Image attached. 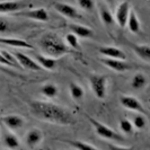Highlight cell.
Masks as SVG:
<instances>
[{
    "label": "cell",
    "mask_w": 150,
    "mask_h": 150,
    "mask_svg": "<svg viewBox=\"0 0 150 150\" xmlns=\"http://www.w3.org/2000/svg\"><path fill=\"white\" fill-rule=\"evenodd\" d=\"M30 113L38 120L58 125L75 124V117L72 116V114L54 103L33 100L30 103Z\"/></svg>",
    "instance_id": "6da1fadb"
},
{
    "label": "cell",
    "mask_w": 150,
    "mask_h": 150,
    "mask_svg": "<svg viewBox=\"0 0 150 150\" xmlns=\"http://www.w3.org/2000/svg\"><path fill=\"white\" fill-rule=\"evenodd\" d=\"M38 44L46 55L52 57L54 59L72 52V49H70L66 42L54 32H46L40 38Z\"/></svg>",
    "instance_id": "7a4b0ae2"
},
{
    "label": "cell",
    "mask_w": 150,
    "mask_h": 150,
    "mask_svg": "<svg viewBox=\"0 0 150 150\" xmlns=\"http://www.w3.org/2000/svg\"><path fill=\"white\" fill-rule=\"evenodd\" d=\"M87 119L89 120L90 124L93 125V128L95 130L96 134L99 135L103 139H107V140H112V141H123L124 138L121 134H119L117 132H115L114 130L111 128H108L107 125L103 124L102 122L93 119L91 116H87Z\"/></svg>",
    "instance_id": "3957f363"
},
{
    "label": "cell",
    "mask_w": 150,
    "mask_h": 150,
    "mask_svg": "<svg viewBox=\"0 0 150 150\" xmlns=\"http://www.w3.org/2000/svg\"><path fill=\"white\" fill-rule=\"evenodd\" d=\"M90 89L98 99H104L107 94V77L104 75L93 74L89 76Z\"/></svg>",
    "instance_id": "277c9868"
},
{
    "label": "cell",
    "mask_w": 150,
    "mask_h": 150,
    "mask_svg": "<svg viewBox=\"0 0 150 150\" xmlns=\"http://www.w3.org/2000/svg\"><path fill=\"white\" fill-rule=\"evenodd\" d=\"M17 16H22L25 18H30L38 22H47L50 19V15L45 8H35V9H28V10H21L18 13H15Z\"/></svg>",
    "instance_id": "5b68a950"
},
{
    "label": "cell",
    "mask_w": 150,
    "mask_h": 150,
    "mask_svg": "<svg viewBox=\"0 0 150 150\" xmlns=\"http://www.w3.org/2000/svg\"><path fill=\"white\" fill-rule=\"evenodd\" d=\"M99 61L108 69H111L113 71H116V72H127V71L131 70L133 68V66L131 63L127 62L125 60H121V59L102 58V59H99Z\"/></svg>",
    "instance_id": "8992f818"
},
{
    "label": "cell",
    "mask_w": 150,
    "mask_h": 150,
    "mask_svg": "<svg viewBox=\"0 0 150 150\" xmlns=\"http://www.w3.org/2000/svg\"><path fill=\"white\" fill-rule=\"evenodd\" d=\"M30 5L28 0H18V1H1L0 2V14H10L18 13L24 10Z\"/></svg>",
    "instance_id": "52a82bcc"
},
{
    "label": "cell",
    "mask_w": 150,
    "mask_h": 150,
    "mask_svg": "<svg viewBox=\"0 0 150 150\" xmlns=\"http://www.w3.org/2000/svg\"><path fill=\"white\" fill-rule=\"evenodd\" d=\"M120 104L124 108L133 111V112L141 113V114H147V110L143 107L142 103L138 99V98L133 97V96H129V95H124L120 97Z\"/></svg>",
    "instance_id": "ba28073f"
},
{
    "label": "cell",
    "mask_w": 150,
    "mask_h": 150,
    "mask_svg": "<svg viewBox=\"0 0 150 150\" xmlns=\"http://www.w3.org/2000/svg\"><path fill=\"white\" fill-rule=\"evenodd\" d=\"M53 7H54L57 13H59L60 15L64 16L69 19H79V18H81V15L79 14L78 9L74 7V6L67 4V2H55L53 5Z\"/></svg>",
    "instance_id": "9c48e42d"
},
{
    "label": "cell",
    "mask_w": 150,
    "mask_h": 150,
    "mask_svg": "<svg viewBox=\"0 0 150 150\" xmlns=\"http://www.w3.org/2000/svg\"><path fill=\"white\" fill-rule=\"evenodd\" d=\"M130 4L128 1H123L117 6L115 10V16H114V21L115 23L120 26L121 28H124L127 26V21H128L129 13H130Z\"/></svg>",
    "instance_id": "30bf717a"
},
{
    "label": "cell",
    "mask_w": 150,
    "mask_h": 150,
    "mask_svg": "<svg viewBox=\"0 0 150 150\" xmlns=\"http://www.w3.org/2000/svg\"><path fill=\"white\" fill-rule=\"evenodd\" d=\"M14 55H15L16 61L18 62L21 68L32 70V71H41V70H43V68L41 67L35 60L30 59L28 55H26V54H24L22 52H15Z\"/></svg>",
    "instance_id": "8fae6325"
},
{
    "label": "cell",
    "mask_w": 150,
    "mask_h": 150,
    "mask_svg": "<svg viewBox=\"0 0 150 150\" xmlns=\"http://www.w3.org/2000/svg\"><path fill=\"white\" fill-rule=\"evenodd\" d=\"M43 141V133L42 131L38 128L30 129V131L26 133L25 137V143L28 148H35L38 147L40 143Z\"/></svg>",
    "instance_id": "7c38bea8"
},
{
    "label": "cell",
    "mask_w": 150,
    "mask_h": 150,
    "mask_svg": "<svg viewBox=\"0 0 150 150\" xmlns=\"http://www.w3.org/2000/svg\"><path fill=\"white\" fill-rule=\"evenodd\" d=\"M98 52L100 53L104 58H111V59H121L125 60L127 54L119 47L115 46H100L98 47Z\"/></svg>",
    "instance_id": "4fadbf2b"
},
{
    "label": "cell",
    "mask_w": 150,
    "mask_h": 150,
    "mask_svg": "<svg viewBox=\"0 0 150 150\" xmlns=\"http://www.w3.org/2000/svg\"><path fill=\"white\" fill-rule=\"evenodd\" d=\"M2 123L10 130H18L24 127L25 124V120L23 119L21 115L17 114H10V115H6L2 119Z\"/></svg>",
    "instance_id": "5bb4252c"
},
{
    "label": "cell",
    "mask_w": 150,
    "mask_h": 150,
    "mask_svg": "<svg viewBox=\"0 0 150 150\" xmlns=\"http://www.w3.org/2000/svg\"><path fill=\"white\" fill-rule=\"evenodd\" d=\"M69 30L71 33H74L76 36L81 38H94V30L79 24H70L69 25Z\"/></svg>",
    "instance_id": "9a60e30c"
},
{
    "label": "cell",
    "mask_w": 150,
    "mask_h": 150,
    "mask_svg": "<svg viewBox=\"0 0 150 150\" xmlns=\"http://www.w3.org/2000/svg\"><path fill=\"white\" fill-rule=\"evenodd\" d=\"M98 14H99V18H100V21L104 24L105 27L114 26V23H115L114 16L112 15L111 10L106 7L105 5H102V4L98 5Z\"/></svg>",
    "instance_id": "2e32d148"
},
{
    "label": "cell",
    "mask_w": 150,
    "mask_h": 150,
    "mask_svg": "<svg viewBox=\"0 0 150 150\" xmlns=\"http://www.w3.org/2000/svg\"><path fill=\"white\" fill-rule=\"evenodd\" d=\"M35 61L44 70H49V71L54 70L57 68V64H58L57 59H54L52 57H49L46 54H36L35 55Z\"/></svg>",
    "instance_id": "e0dca14e"
},
{
    "label": "cell",
    "mask_w": 150,
    "mask_h": 150,
    "mask_svg": "<svg viewBox=\"0 0 150 150\" xmlns=\"http://www.w3.org/2000/svg\"><path fill=\"white\" fill-rule=\"evenodd\" d=\"M0 43L1 44H6L13 47H18V49H24V50H30L33 49V46L26 42L25 40L22 38H0Z\"/></svg>",
    "instance_id": "ac0fdd59"
},
{
    "label": "cell",
    "mask_w": 150,
    "mask_h": 150,
    "mask_svg": "<svg viewBox=\"0 0 150 150\" xmlns=\"http://www.w3.org/2000/svg\"><path fill=\"white\" fill-rule=\"evenodd\" d=\"M129 46L134 51V53L144 62H150V46L148 44H131L128 43Z\"/></svg>",
    "instance_id": "d6986e66"
},
{
    "label": "cell",
    "mask_w": 150,
    "mask_h": 150,
    "mask_svg": "<svg viewBox=\"0 0 150 150\" xmlns=\"http://www.w3.org/2000/svg\"><path fill=\"white\" fill-rule=\"evenodd\" d=\"M127 26H128L129 30L133 34H139L141 32V23L133 9H130L128 21H127Z\"/></svg>",
    "instance_id": "ffe728a7"
},
{
    "label": "cell",
    "mask_w": 150,
    "mask_h": 150,
    "mask_svg": "<svg viewBox=\"0 0 150 150\" xmlns=\"http://www.w3.org/2000/svg\"><path fill=\"white\" fill-rule=\"evenodd\" d=\"M148 85V78L147 76L141 74V72H137L131 80V86L134 89H143L146 86Z\"/></svg>",
    "instance_id": "44dd1931"
},
{
    "label": "cell",
    "mask_w": 150,
    "mask_h": 150,
    "mask_svg": "<svg viewBox=\"0 0 150 150\" xmlns=\"http://www.w3.org/2000/svg\"><path fill=\"white\" fill-rule=\"evenodd\" d=\"M4 144L8 149H18L21 147V142H19V139L17 138V135L10 133V132L4 134Z\"/></svg>",
    "instance_id": "7402d4cb"
},
{
    "label": "cell",
    "mask_w": 150,
    "mask_h": 150,
    "mask_svg": "<svg viewBox=\"0 0 150 150\" xmlns=\"http://www.w3.org/2000/svg\"><path fill=\"white\" fill-rule=\"evenodd\" d=\"M41 93L44 95L45 97L53 98L59 94V88H58V86H57L55 83H45V85L42 86Z\"/></svg>",
    "instance_id": "603a6c76"
},
{
    "label": "cell",
    "mask_w": 150,
    "mask_h": 150,
    "mask_svg": "<svg viewBox=\"0 0 150 150\" xmlns=\"http://www.w3.org/2000/svg\"><path fill=\"white\" fill-rule=\"evenodd\" d=\"M69 90H70L71 97L74 98L75 100H80L83 97V95H85V91H83V87L79 83H74V81H71V83H69Z\"/></svg>",
    "instance_id": "cb8c5ba5"
},
{
    "label": "cell",
    "mask_w": 150,
    "mask_h": 150,
    "mask_svg": "<svg viewBox=\"0 0 150 150\" xmlns=\"http://www.w3.org/2000/svg\"><path fill=\"white\" fill-rule=\"evenodd\" d=\"M67 142L69 143L72 148L78 149V150H88V149L95 150V149H97V148H96V146L85 142V141H81V140H68Z\"/></svg>",
    "instance_id": "d4e9b609"
},
{
    "label": "cell",
    "mask_w": 150,
    "mask_h": 150,
    "mask_svg": "<svg viewBox=\"0 0 150 150\" xmlns=\"http://www.w3.org/2000/svg\"><path fill=\"white\" fill-rule=\"evenodd\" d=\"M132 124L135 129L138 130H143V129L147 127V119H146V115L144 114H137L133 116V120H132Z\"/></svg>",
    "instance_id": "484cf974"
},
{
    "label": "cell",
    "mask_w": 150,
    "mask_h": 150,
    "mask_svg": "<svg viewBox=\"0 0 150 150\" xmlns=\"http://www.w3.org/2000/svg\"><path fill=\"white\" fill-rule=\"evenodd\" d=\"M66 44L72 50H80V44H79L78 36H76L74 33H69L66 35Z\"/></svg>",
    "instance_id": "4316f807"
},
{
    "label": "cell",
    "mask_w": 150,
    "mask_h": 150,
    "mask_svg": "<svg viewBox=\"0 0 150 150\" xmlns=\"http://www.w3.org/2000/svg\"><path fill=\"white\" fill-rule=\"evenodd\" d=\"M119 125H120V130L125 134H132L134 131V127H133L132 122L129 121L128 119H121Z\"/></svg>",
    "instance_id": "83f0119b"
},
{
    "label": "cell",
    "mask_w": 150,
    "mask_h": 150,
    "mask_svg": "<svg viewBox=\"0 0 150 150\" xmlns=\"http://www.w3.org/2000/svg\"><path fill=\"white\" fill-rule=\"evenodd\" d=\"M77 2H78V6L85 11H91L96 7L95 0H77Z\"/></svg>",
    "instance_id": "f1b7e54d"
},
{
    "label": "cell",
    "mask_w": 150,
    "mask_h": 150,
    "mask_svg": "<svg viewBox=\"0 0 150 150\" xmlns=\"http://www.w3.org/2000/svg\"><path fill=\"white\" fill-rule=\"evenodd\" d=\"M10 26H11V24L9 21H7L4 17H0V34L8 33L10 30Z\"/></svg>",
    "instance_id": "f546056e"
},
{
    "label": "cell",
    "mask_w": 150,
    "mask_h": 150,
    "mask_svg": "<svg viewBox=\"0 0 150 150\" xmlns=\"http://www.w3.org/2000/svg\"><path fill=\"white\" fill-rule=\"evenodd\" d=\"M0 64H4V66H8V67H13L11 66V63L9 62V61L1 54V52H0Z\"/></svg>",
    "instance_id": "4dcf8cb0"
},
{
    "label": "cell",
    "mask_w": 150,
    "mask_h": 150,
    "mask_svg": "<svg viewBox=\"0 0 150 150\" xmlns=\"http://www.w3.org/2000/svg\"><path fill=\"white\" fill-rule=\"evenodd\" d=\"M111 149H130V147H124V146H116V144H113L110 146Z\"/></svg>",
    "instance_id": "1f68e13d"
},
{
    "label": "cell",
    "mask_w": 150,
    "mask_h": 150,
    "mask_svg": "<svg viewBox=\"0 0 150 150\" xmlns=\"http://www.w3.org/2000/svg\"><path fill=\"white\" fill-rule=\"evenodd\" d=\"M106 2H108V4H111V2H114L115 0H105Z\"/></svg>",
    "instance_id": "d6a6232c"
}]
</instances>
